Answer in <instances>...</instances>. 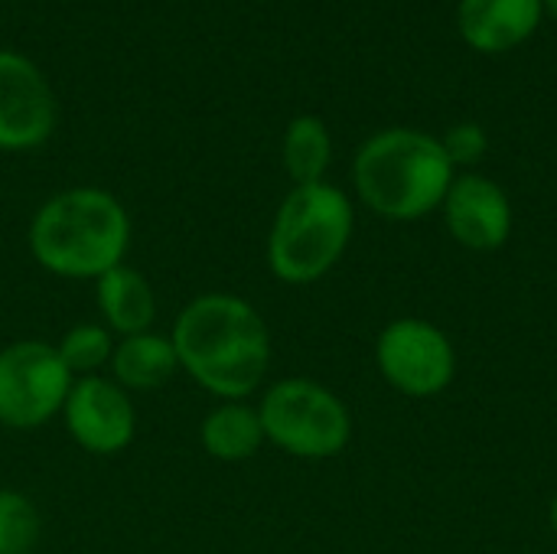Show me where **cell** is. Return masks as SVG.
I'll return each mask as SVG.
<instances>
[{
	"label": "cell",
	"instance_id": "cell-12",
	"mask_svg": "<svg viewBox=\"0 0 557 554\" xmlns=\"http://www.w3.org/2000/svg\"><path fill=\"white\" fill-rule=\"evenodd\" d=\"M95 307L101 313V323L117 340L153 330L160 313V300L150 278L127 261L95 281Z\"/></svg>",
	"mask_w": 557,
	"mask_h": 554
},
{
	"label": "cell",
	"instance_id": "cell-5",
	"mask_svg": "<svg viewBox=\"0 0 557 554\" xmlns=\"http://www.w3.org/2000/svg\"><path fill=\"white\" fill-rule=\"evenodd\" d=\"M264 441L300 460H330L352 438L349 408L336 392L313 379H281L258 405Z\"/></svg>",
	"mask_w": 557,
	"mask_h": 554
},
{
	"label": "cell",
	"instance_id": "cell-16",
	"mask_svg": "<svg viewBox=\"0 0 557 554\" xmlns=\"http://www.w3.org/2000/svg\"><path fill=\"white\" fill-rule=\"evenodd\" d=\"M114 343L117 340L104 323H75L62 333L55 349H59V359L65 362V369L75 379H85V376H104Z\"/></svg>",
	"mask_w": 557,
	"mask_h": 554
},
{
	"label": "cell",
	"instance_id": "cell-3",
	"mask_svg": "<svg viewBox=\"0 0 557 554\" xmlns=\"http://www.w3.org/2000/svg\"><path fill=\"white\" fill-rule=\"evenodd\" d=\"M352 183L375 216L414 222L444 206L454 183V163L437 137L414 127H388L359 147Z\"/></svg>",
	"mask_w": 557,
	"mask_h": 554
},
{
	"label": "cell",
	"instance_id": "cell-20",
	"mask_svg": "<svg viewBox=\"0 0 557 554\" xmlns=\"http://www.w3.org/2000/svg\"><path fill=\"white\" fill-rule=\"evenodd\" d=\"M548 516H552V529L557 532V496L552 500V513H548Z\"/></svg>",
	"mask_w": 557,
	"mask_h": 554
},
{
	"label": "cell",
	"instance_id": "cell-14",
	"mask_svg": "<svg viewBox=\"0 0 557 554\" xmlns=\"http://www.w3.org/2000/svg\"><path fill=\"white\" fill-rule=\"evenodd\" d=\"M199 444L222 464H242L264 444L261 415L248 402H219L199 424Z\"/></svg>",
	"mask_w": 557,
	"mask_h": 554
},
{
	"label": "cell",
	"instance_id": "cell-1",
	"mask_svg": "<svg viewBox=\"0 0 557 554\" xmlns=\"http://www.w3.org/2000/svg\"><path fill=\"white\" fill-rule=\"evenodd\" d=\"M170 340L186 372L219 402H245L271 369V330L255 304L228 291L193 297L173 320Z\"/></svg>",
	"mask_w": 557,
	"mask_h": 554
},
{
	"label": "cell",
	"instance_id": "cell-13",
	"mask_svg": "<svg viewBox=\"0 0 557 554\" xmlns=\"http://www.w3.org/2000/svg\"><path fill=\"white\" fill-rule=\"evenodd\" d=\"M108 369H111V379L124 392H153V389H163L180 372V359H176L170 333L147 330V333L117 340Z\"/></svg>",
	"mask_w": 557,
	"mask_h": 554
},
{
	"label": "cell",
	"instance_id": "cell-19",
	"mask_svg": "<svg viewBox=\"0 0 557 554\" xmlns=\"http://www.w3.org/2000/svg\"><path fill=\"white\" fill-rule=\"evenodd\" d=\"M542 7H545V13H552L557 20V0H542Z\"/></svg>",
	"mask_w": 557,
	"mask_h": 554
},
{
	"label": "cell",
	"instance_id": "cell-2",
	"mask_svg": "<svg viewBox=\"0 0 557 554\" xmlns=\"http://www.w3.org/2000/svg\"><path fill=\"white\" fill-rule=\"evenodd\" d=\"M33 261L62 281H98L127 261L131 216L101 186H69L49 196L29 222Z\"/></svg>",
	"mask_w": 557,
	"mask_h": 554
},
{
	"label": "cell",
	"instance_id": "cell-10",
	"mask_svg": "<svg viewBox=\"0 0 557 554\" xmlns=\"http://www.w3.org/2000/svg\"><path fill=\"white\" fill-rule=\"evenodd\" d=\"M444 219L450 235L470 251H496L512 232V206L499 183L463 173L454 176L444 196Z\"/></svg>",
	"mask_w": 557,
	"mask_h": 554
},
{
	"label": "cell",
	"instance_id": "cell-6",
	"mask_svg": "<svg viewBox=\"0 0 557 554\" xmlns=\"http://www.w3.org/2000/svg\"><path fill=\"white\" fill-rule=\"evenodd\" d=\"M75 376L59 359L55 343L16 340L0 349V428L39 431L69 398Z\"/></svg>",
	"mask_w": 557,
	"mask_h": 554
},
{
	"label": "cell",
	"instance_id": "cell-11",
	"mask_svg": "<svg viewBox=\"0 0 557 554\" xmlns=\"http://www.w3.org/2000/svg\"><path fill=\"white\" fill-rule=\"evenodd\" d=\"M542 0H460L457 29L476 52H509L522 46L542 23Z\"/></svg>",
	"mask_w": 557,
	"mask_h": 554
},
{
	"label": "cell",
	"instance_id": "cell-9",
	"mask_svg": "<svg viewBox=\"0 0 557 554\" xmlns=\"http://www.w3.org/2000/svg\"><path fill=\"white\" fill-rule=\"evenodd\" d=\"M55 131V95L42 69L0 49V150L20 153L42 147Z\"/></svg>",
	"mask_w": 557,
	"mask_h": 554
},
{
	"label": "cell",
	"instance_id": "cell-8",
	"mask_svg": "<svg viewBox=\"0 0 557 554\" xmlns=\"http://www.w3.org/2000/svg\"><path fill=\"white\" fill-rule=\"evenodd\" d=\"M62 424L75 447L91 457H114L134 444L137 408L111 376L75 379L62 405Z\"/></svg>",
	"mask_w": 557,
	"mask_h": 554
},
{
	"label": "cell",
	"instance_id": "cell-4",
	"mask_svg": "<svg viewBox=\"0 0 557 554\" xmlns=\"http://www.w3.org/2000/svg\"><path fill=\"white\" fill-rule=\"evenodd\" d=\"M356 229L349 196L333 183L294 186L268 232V268L284 284H313L330 274Z\"/></svg>",
	"mask_w": 557,
	"mask_h": 554
},
{
	"label": "cell",
	"instance_id": "cell-15",
	"mask_svg": "<svg viewBox=\"0 0 557 554\" xmlns=\"http://www.w3.org/2000/svg\"><path fill=\"white\" fill-rule=\"evenodd\" d=\"M284 170L294 180V186L323 183L330 160H333V137L323 118L317 114H297L284 131Z\"/></svg>",
	"mask_w": 557,
	"mask_h": 554
},
{
	"label": "cell",
	"instance_id": "cell-17",
	"mask_svg": "<svg viewBox=\"0 0 557 554\" xmlns=\"http://www.w3.org/2000/svg\"><path fill=\"white\" fill-rule=\"evenodd\" d=\"M42 535L36 503L20 490H0V554H29Z\"/></svg>",
	"mask_w": 557,
	"mask_h": 554
},
{
	"label": "cell",
	"instance_id": "cell-18",
	"mask_svg": "<svg viewBox=\"0 0 557 554\" xmlns=\"http://www.w3.org/2000/svg\"><path fill=\"white\" fill-rule=\"evenodd\" d=\"M441 144H444V150H447V157H450V163L457 170V167H473L476 160H483V153L490 147V137L476 121H463V124L450 127Z\"/></svg>",
	"mask_w": 557,
	"mask_h": 554
},
{
	"label": "cell",
	"instance_id": "cell-7",
	"mask_svg": "<svg viewBox=\"0 0 557 554\" xmlns=\"http://www.w3.org/2000/svg\"><path fill=\"white\" fill-rule=\"evenodd\" d=\"M375 359L392 389L411 398H431L454 382L457 353L450 340L428 320L401 317L388 323L375 343Z\"/></svg>",
	"mask_w": 557,
	"mask_h": 554
}]
</instances>
